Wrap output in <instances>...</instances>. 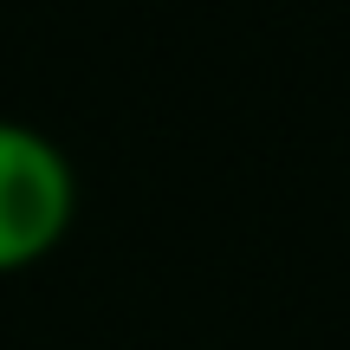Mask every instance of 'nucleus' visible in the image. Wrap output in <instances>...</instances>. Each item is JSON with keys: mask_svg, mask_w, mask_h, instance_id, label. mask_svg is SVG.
<instances>
[{"mask_svg": "<svg viewBox=\"0 0 350 350\" xmlns=\"http://www.w3.org/2000/svg\"><path fill=\"white\" fill-rule=\"evenodd\" d=\"M78 214V175L65 150L33 124L0 117V273H26L59 253Z\"/></svg>", "mask_w": 350, "mask_h": 350, "instance_id": "obj_1", "label": "nucleus"}]
</instances>
